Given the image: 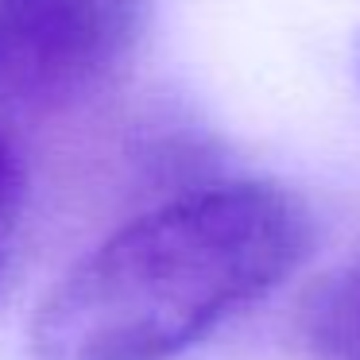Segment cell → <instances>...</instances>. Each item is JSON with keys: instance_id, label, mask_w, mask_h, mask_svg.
Masks as SVG:
<instances>
[{"instance_id": "obj_1", "label": "cell", "mask_w": 360, "mask_h": 360, "mask_svg": "<svg viewBox=\"0 0 360 360\" xmlns=\"http://www.w3.org/2000/svg\"><path fill=\"white\" fill-rule=\"evenodd\" d=\"M314 244L279 182H198L97 240L32 314L35 360H174L271 295Z\"/></svg>"}, {"instance_id": "obj_2", "label": "cell", "mask_w": 360, "mask_h": 360, "mask_svg": "<svg viewBox=\"0 0 360 360\" xmlns=\"http://www.w3.org/2000/svg\"><path fill=\"white\" fill-rule=\"evenodd\" d=\"M155 0H0V117L97 97L148 39Z\"/></svg>"}, {"instance_id": "obj_4", "label": "cell", "mask_w": 360, "mask_h": 360, "mask_svg": "<svg viewBox=\"0 0 360 360\" xmlns=\"http://www.w3.org/2000/svg\"><path fill=\"white\" fill-rule=\"evenodd\" d=\"M27 198V163L24 151H20V140L12 132V124L0 117V244L12 233L20 210H24Z\"/></svg>"}, {"instance_id": "obj_3", "label": "cell", "mask_w": 360, "mask_h": 360, "mask_svg": "<svg viewBox=\"0 0 360 360\" xmlns=\"http://www.w3.org/2000/svg\"><path fill=\"white\" fill-rule=\"evenodd\" d=\"M290 333L302 360H360V256L306 290Z\"/></svg>"}, {"instance_id": "obj_6", "label": "cell", "mask_w": 360, "mask_h": 360, "mask_svg": "<svg viewBox=\"0 0 360 360\" xmlns=\"http://www.w3.org/2000/svg\"><path fill=\"white\" fill-rule=\"evenodd\" d=\"M0 248H4V244H0Z\"/></svg>"}, {"instance_id": "obj_5", "label": "cell", "mask_w": 360, "mask_h": 360, "mask_svg": "<svg viewBox=\"0 0 360 360\" xmlns=\"http://www.w3.org/2000/svg\"><path fill=\"white\" fill-rule=\"evenodd\" d=\"M352 74H356V82H360V35H356V43H352Z\"/></svg>"}]
</instances>
